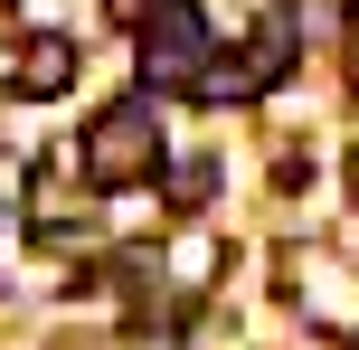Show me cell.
Here are the masks:
<instances>
[{
  "label": "cell",
  "mask_w": 359,
  "mask_h": 350,
  "mask_svg": "<svg viewBox=\"0 0 359 350\" xmlns=\"http://www.w3.org/2000/svg\"><path fill=\"white\" fill-rule=\"evenodd\" d=\"M86 180L95 189H142L161 180V123H151V105H104L86 123Z\"/></svg>",
  "instance_id": "6da1fadb"
},
{
  "label": "cell",
  "mask_w": 359,
  "mask_h": 350,
  "mask_svg": "<svg viewBox=\"0 0 359 350\" xmlns=\"http://www.w3.org/2000/svg\"><path fill=\"white\" fill-rule=\"evenodd\" d=\"M198 67H208V19H198L189 0H170L142 29V76L151 86H198Z\"/></svg>",
  "instance_id": "7a4b0ae2"
},
{
  "label": "cell",
  "mask_w": 359,
  "mask_h": 350,
  "mask_svg": "<svg viewBox=\"0 0 359 350\" xmlns=\"http://www.w3.org/2000/svg\"><path fill=\"white\" fill-rule=\"evenodd\" d=\"M10 86H19V95H38V105H48V95H67V86H76V48H67V38H57V29H38L29 48H19Z\"/></svg>",
  "instance_id": "3957f363"
},
{
  "label": "cell",
  "mask_w": 359,
  "mask_h": 350,
  "mask_svg": "<svg viewBox=\"0 0 359 350\" xmlns=\"http://www.w3.org/2000/svg\"><path fill=\"white\" fill-rule=\"evenodd\" d=\"M189 95H208V105H246V95H265V76H255V57H208Z\"/></svg>",
  "instance_id": "277c9868"
},
{
  "label": "cell",
  "mask_w": 359,
  "mask_h": 350,
  "mask_svg": "<svg viewBox=\"0 0 359 350\" xmlns=\"http://www.w3.org/2000/svg\"><path fill=\"white\" fill-rule=\"evenodd\" d=\"M161 180H170V208H198V199L217 189V170H208V161H170Z\"/></svg>",
  "instance_id": "5b68a950"
},
{
  "label": "cell",
  "mask_w": 359,
  "mask_h": 350,
  "mask_svg": "<svg viewBox=\"0 0 359 350\" xmlns=\"http://www.w3.org/2000/svg\"><path fill=\"white\" fill-rule=\"evenodd\" d=\"M104 10H114V19H123V29H151V19H161V10H170V0H104Z\"/></svg>",
  "instance_id": "8992f818"
},
{
  "label": "cell",
  "mask_w": 359,
  "mask_h": 350,
  "mask_svg": "<svg viewBox=\"0 0 359 350\" xmlns=\"http://www.w3.org/2000/svg\"><path fill=\"white\" fill-rule=\"evenodd\" d=\"M180 275H189V284H208V275H217V246H208V237H198V246H180Z\"/></svg>",
  "instance_id": "52a82bcc"
},
{
  "label": "cell",
  "mask_w": 359,
  "mask_h": 350,
  "mask_svg": "<svg viewBox=\"0 0 359 350\" xmlns=\"http://www.w3.org/2000/svg\"><path fill=\"white\" fill-rule=\"evenodd\" d=\"M350 86H359V19H350Z\"/></svg>",
  "instance_id": "ba28073f"
},
{
  "label": "cell",
  "mask_w": 359,
  "mask_h": 350,
  "mask_svg": "<svg viewBox=\"0 0 359 350\" xmlns=\"http://www.w3.org/2000/svg\"><path fill=\"white\" fill-rule=\"evenodd\" d=\"M350 199H359V152H350Z\"/></svg>",
  "instance_id": "9c48e42d"
}]
</instances>
